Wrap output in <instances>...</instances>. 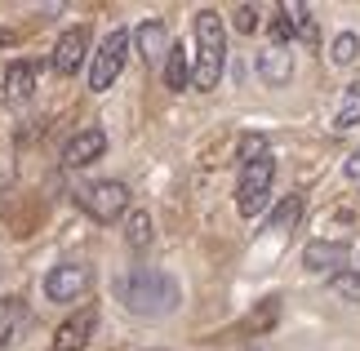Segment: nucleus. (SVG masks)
Returning a JSON list of instances; mask_svg holds the SVG:
<instances>
[{
    "mask_svg": "<svg viewBox=\"0 0 360 351\" xmlns=\"http://www.w3.org/2000/svg\"><path fill=\"white\" fill-rule=\"evenodd\" d=\"M116 293H120V302L129 307L134 316H169L174 307L183 302L178 280L165 276V272H156V267H138V272L120 276Z\"/></svg>",
    "mask_w": 360,
    "mask_h": 351,
    "instance_id": "nucleus-1",
    "label": "nucleus"
},
{
    "mask_svg": "<svg viewBox=\"0 0 360 351\" xmlns=\"http://www.w3.org/2000/svg\"><path fill=\"white\" fill-rule=\"evenodd\" d=\"M227 67V32L218 9H200L196 13V53H191V85L196 89H218Z\"/></svg>",
    "mask_w": 360,
    "mask_h": 351,
    "instance_id": "nucleus-2",
    "label": "nucleus"
},
{
    "mask_svg": "<svg viewBox=\"0 0 360 351\" xmlns=\"http://www.w3.org/2000/svg\"><path fill=\"white\" fill-rule=\"evenodd\" d=\"M271 182H276V156L271 151H262V156H254L240 170V187H236V209L245 218H254L267 209L271 200Z\"/></svg>",
    "mask_w": 360,
    "mask_h": 351,
    "instance_id": "nucleus-3",
    "label": "nucleus"
},
{
    "mask_svg": "<svg viewBox=\"0 0 360 351\" xmlns=\"http://www.w3.org/2000/svg\"><path fill=\"white\" fill-rule=\"evenodd\" d=\"M76 205L85 209L94 222H116L129 214V187L116 178H103V182H85V187L76 191Z\"/></svg>",
    "mask_w": 360,
    "mask_h": 351,
    "instance_id": "nucleus-4",
    "label": "nucleus"
},
{
    "mask_svg": "<svg viewBox=\"0 0 360 351\" xmlns=\"http://www.w3.org/2000/svg\"><path fill=\"white\" fill-rule=\"evenodd\" d=\"M129 45H134V36L124 32V27H116L98 45V53H94V63H89V89L94 94H107L116 85V76L124 72V58H129Z\"/></svg>",
    "mask_w": 360,
    "mask_h": 351,
    "instance_id": "nucleus-5",
    "label": "nucleus"
},
{
    "mask_svg": "<svg viewBox=\"0 0 360 351\" xmlns=\"http://www.w3.org/2000/svg\"><path fill=\"white\" fill-rule=\"evenodd\" d=\"M89 285H94V272L85 262H58L45 276V298L49 302H76L89 293Z\"/></svg>",
    "mask_w": 360,
    "mask_h": 351,
    "instance_id": "nucleus-6",
    "label": "nucleus"
},
{
    "mask_svg": "<svg viewBox=\"0 0 360 351\" xmlns=\"http://www.w3.org/2000/svg\"><path fill=\"white\" fill-rule=\"evenodd\" d=\"M85 58H89V27H67L58 36V45H53V72L76 76Z\"/></svg>",
    "mask_w": 360,
    "mask_h": 351,
    "instance_id": "nucleus-7",
    "label": "nucleus"
},
{
    "mask_svg": "<svg viewBox=\"0 0 360 351\" xmlns=\"http://www.w3.org/2000/svg\"><path fill=\"white\" fill-rule=\"evenodd\" d=\"M94 329H98V312L94 307H80L76 316H67L58 333H53V351H85L89 338H94Z\"/></svg>",
    "mask_w": 360,
    "mask_h": 351,
    "instance_id": "nucleus-8",
    "label": "nucleus"
},
{
    "mask_svg": "<svg viewBox=\"0 0 360 351\" xmlns=\"http://www.w3.org/2000/svg\"><path fill=\"white\" fill-rule=\"evenodd\" d=\"M107 151V134L103 129H80L67 138V147H63V165L67 170H85V165H94Z\"/></svg>",
    "mask_w": 360,
    "mask_h": 351,
    "instance_id": "nucleus-9",
    "label": "nucleus"
},
{
    "mask_svg": "<svg viewBox=\"0 0 360 351\" xmlns=\"http://www.w3.org/2000/svg\"><path fill=\"white\" fill-rule=\"evenodd\" d=\"M347 258H352V245L342 241H311L307 249H302V267L307 272H347Z\"/></svg>",
    "mask_w": 360,
    "mask_h": 351,
    "instance_id": "nucleus-10",
    "label": "nucleus"
},
{
    "mask_svg": "<svg viewBox=\"0 0 360 351\" xmlns=\"http://www.w3.org/2000/svg\"><path fill=\"white\" fill-rule=\"evenodd\" d=\"M258 76L267 80V85H289V76H294V53H289V45H267L258 53Z\"/></svg>",
    "mask_w": 360,
    "mask_h": 351,
    "instance_id": "nucleus-11",
    "label": "nucleus"
},
{
    "mask_svg": "<svg viewBox=\"0 0 360 351\" xmlns=\"http://www.w3.org/2000/svg\"><path fill=\"white\" fill-rule=\"evenodd\" d=\"M134 40H138V53H143L147 67H156V63L169 58V36H165V23H160V18H147V23L134 32Z\"/></svg>",
    "mask_w": 360,
    "mask_h": 351,
    "instance_id": "nucleus-12",
    "label": "nucleus"
},
{
    "mask_svg": "<svg viewBox=\"0 0 360 351\" xmlns=\"http://www.w3.org/2000/svg\"><path fill=\"white\" fill-rule=\"evenodd\" d=\"M32 94H36V67L32 63H13L5 72V103L22 107V103H32Z\"/></svg>",
    "mask_w": 360,
    "mask_h": 351,
    "instance_id": "nucleus-13",
    "label": "nucleus"
},
{
    "mask_svg": "<svg viewBox=\"0 0 360 351\" xmlns=\"http://www.w3.org/2000/svg\"><path fill=\"white\" fill-rule=\"evenodd\" d=\"M27 325H32L27 302H22V298H0V347H9Z\"/></svg>",
    "mask_w": 360,
    "mask_h": 351,
    "instance_id": "nucleus-14",
    "label": "nucleus"
},
{
    "mask_svg": "<svg viewBox=\"0 0 360 351\" xmlns=\"http://www.w3.org/2000/svg\"><path fill=\"white\" fill-rule=\"evenodd\" d=\"M165 85L169 89H187L191 85V53H187V45H169V58H165Z\"/></svg>",
    "mask_w": 360,
    "mask_h": 351,
    "instance_id": "nucleus-15",
    "label": "nucleus"
},
{
    "mask_svg": "<svg viewBox=\"0 0 360 351\" xmlns=\"http://www.w3.org/2000/svg\"><path fill=\"white\" fill-rule=\"evenodd\" d=\"M352 125H360V80H352L347 89H342V103L334 111V129H352Z\"/></svg>",
    "mask_w": 360,
    "mask_h": 351,
    "instance_id": "nucleus-16",
    "label": "nucleus"
},
{
    "mask_svg": "<svg viewBox=\"0 0 360 351\" xmlns=\"http://www.w3.org/2000/svg\"><path fill=\"white\" fill-rule=\"evenodd\" d=\"M281 9H285L289 27H294V40H307V45H316V40H321V32H316V18H311L307 5H281Z\"/></svg>",
    "mask_w": 360,
    "mask_h": 351,
    "instance_id": "nucleus-17",
    "label": "nucleus"
},
{
    "mask_svg": "<svg viewBox=\"0 0 360 351\" xmlns=\"http://www.w3.org/2000/svg\"><path fill=\"white\" fill-rule=\"evenodd\" d=\"M298 218H302V196H285V200L271 209V218H267V231H289Z\"/></svg>",
    "mask_w": 360,
    "mask_h": 351,
    "instance_id": "nucleus-18",
    "label": "nucleus"
},
{
    "mask_svg": "<svg viewBox=\"0 0 360 351\" xmlns=\"http://www.w3.org/2000/svg\"><path fill=\"white\" fill-rule=\"evenodd\" d=\"M124 245L129 249H147L151 245V214L147 209H134L129 222H124Z\"/></svg>",
    "mask_w": 360,
    "mask_h": 351,
    "instance_id": "nucleus-19",
    "label": "nucleus"
},
{
    "mask_svg": "<svg viewBox=\"0 0 360 351\" xmlns=\"http://www.w3.org/2000/svg\"><path fill=\"white\" fill-rule=\"evenodd\" d=\"M356 53H360V36H356V32H338L334 45H329V58H334L338 67H352Z\"/></svg>",
    "mask_w": 360,
    "mask_h": 351,
    "instance_id": "nucleus-20",
    "label": "nucleus"
},
{
    "mask_svg": "<svg viewBox=\"0 0 360 351\" xmlns=\"http://www.w3.org/2000/svg\"><path fill=\"white\" fill-rule=\"evenodd\" d=\"M329 289H334L338 298H347V302H360V272H338V276H329Z\"/></svg>",
    "mask_w": 360,
    "mask_h": 351,
    "instance_id": "nucleus-21",
    "label": "nucleus"
},
{
    "mask_svg": "<svg viewBox=\"0 0 360 351\" xmlns=\"http://www.w3.org/2000/svg\"><path fill=\"white\" fill-rule=\"evenodd\" d=\"M276 312H281V298H262V307H258V312L245 320V329H254V333H258V329L276 325Z\"/></svg>",
    "mask_w": 360,
    "mask_h": 351,
    "instance_id": "nucleus-22",
    "label": "nucleus"
},
{
    "mask_svg": "<svg viewBox=\"0 0 360 351\" xmlns=\"http://www.w3.org/2000/svg\"><path fill=\"white\" fill-rule=\"evenodd\" d=\"M236 32H245V36L258 32V9H254V5H240V9H236Z\"/></svg>",
    "mask_w": 360,
    "mask_h": 351,
    "instance_id": "nucleus-23",
    "label": "nucleus"
},
{
    "mask_svg": "<svg viewBox=\"0 0 360 351\" xmlns=\"http://www.w3.org/2000/svg\"><path fill=\"white\" fill-rule=\"evenodd\" d=\"M271 36H276V45H289L294 40V27H289V18H285V9L271 18Z\"/></svg>",
    "mask_w": 360,
    "mask_h": 351,
    "instance_id": "nucleus-24",
    "label": "nucleus"
},
{
    "mask_svg": "<svg viewBox=\"0 0 360 351\" xmlns=\"http://www.w3.org/2000/svg\"><path fill=\"white\" fill-rule=\"evenodd\" d=\"M347 178L360 182V151H352V156H347Z\"/></svg>",
    "mask_w": 360,
    "mask_h": 351,
    "instance_id": "nucleus-25",
    "label": "nucleus"
}]
</instances>
